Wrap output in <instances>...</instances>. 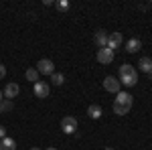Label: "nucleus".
Returning a JSON list of instances; mask_svg holds the SVG:
<instances>
[{"label":"nucleus","instance_id":"obj_1","mask_svg":"<svg viewBox=\"0 0 152 150\" xmlns=\"http://www.w3.org/2000/svg\"><path fill=\"white\" fill-rule=\"evenodd\" d=\"M118 81L126 87H134L138 83V71L134 69L130 63H124L120 65V75H118Z\"/></svg>","mask_w":152,"mask_h":150},{"label":"nucleus","instance_id":"obj_2","mask_svg":"<svg viewBox=\"0 0 152 150\" xmlns=\"http://www.w3.org/2000/svg\"><path fill=\"white\" fill-rule=\"evenodd\" d=\"M37 71H39V75L43 73V75H53L55 73V63L51 61V59H41L39 63H37Z\"/></svg>","mask_w":152,"mask_h":150},{"label":"nucleus","instance_id":"obj_3","mask_svg":"<svg viewBox=\"0 0 152 150\" xmlns=\"http://www.w3.org/2000/svg\"><path fill=\"white\" fill-rule=\"evenodd\" d=\"M61 130H63L65 134H75V132H77V120H75L73 116H65V118L61 120Z\"/></svg>","mask_w":152,"mask_h":150},{"label":"nucleus","instance_id":"obj_4","mask_svg":"<svg viewBox=\"0 0 152 150\" xmlns=\"http://www.w3.org/2000/svg\"><path fill=\"white\" fill-rule=\"evenodd\" d=\"M120 87H122V83L118 81V77H114V75H107L104 79V89L110 93H120Z\"/></svg>","mask_w":152,"mask_h":150},{"label":"nucleus","instance_id":"obj_5","mask_svg":"<svg viewBox=\"0 0 152 150\" xmlns=\"http://www.w3.org/2000/svg\"><path fill=\"white\" fill-rule=\"evenodd\" d=\"M114 51L112 49H107V47H104V49H97V61L102 63V65H110L112 61H114Z\"/></svg>","mask_w":152,"mask_h":150},{"label":"nucleus","instance_id":"obj_6","mask_svg":"<svg viewBox=\"0 0 152 150\" xmlns=\"http://www.w3.org/2000/svg\"><path fill=\"white\" fill-rule=\"evenodd\" d=\"M114 104L116 105H120V108H132V104H134V100H132V95L130 93H126V91H120V93H116V100H114Z\"/></svg>","mask_w":152,"mask_h":150},{"label":"nucleus","instance_id":"obj_7","mask_svg":"<svg viewBox=\"0 0 152 150\" xmlns=\"http://www.w3.org/2000/svg\"><path fill=\"white\" fill-rule=\"evenodd\" d=\"M4 100H14L18 93H20V87H18V83H14V81H10V83H6V87H4Z\"/></svg>","mask_w":152,"mask_h":150},{"label":"nucleus","instance_id":"obj_8","mask_svg":"<svg viewBox=\"0 0 152 150\" xmlns=\"http://www.w3.org/2000/svg\"><path fill=\"white\" fill-rule=\"evenodd\" d=\"M122 43H124L122 33H112V35H107V49H112L114 53H116V49H120Z\"/></svg>","mask_w":152,"mask_h":150},{"label":"nucleus","instance_id":"obj_9","mask_svg":"<svg viewBox=\"0 0 152 150\" xmlns=\"http://www.w3.org/2000/svg\"><path fill=\"white\" fill-rule=\"evenodd\" d=\"M33 91H35L37 97H49V93H51V89H49V83H45V81H37L35 85H33Z\"/></svg>","mask_w":152,"mask_h":150},{"label":"nucleus","instance_id":"obj_10","mask_svg":"<svg viewBox=\"0 0 152 150\" xmlns=\"http://www.w3.org/2000/svg\"><path fill=\"white\" fill-rule=\"evenodd\" d=\"M94 43L99 49H104V47H107V33H105L104 29H99V31H95V35H94Z\"/></svg>","mask_w":152,"mask_h":150},{"label":"nucleus","instance_id":"obj_11","mask_svg":"<svg viewBox=\"0 0 152 150\" xmlns=\"http://www.w3.org/2000/svg\"><path fill=\"white\" fill-rule=\"evenodd\" d=\"M140 49H142L140 39H128V41H126V51H128V53H138Z\"/></svg>","mask_w":152,"mask_h":150},{"label":"nucleus","instance_id":"obj_12","mask_svg":"<svg viewBox=\"0 0 152 150\" xmlns=\"http://www.w3.org/2000/svg\"><path fill=\"white\" fill-rule=\"evenodd\" d=\"M138 65H140L142 73H146V75H150V73H152V59L150 57H142L140 61H138Z\"/></svg>","mask_w":152,"mask_h":150},{"label":"nucleus","instance_id":"obj_13","mask_svg":"<svg viewBox=\"0 0 152 150\" xmlns=\"http://www.w3.org/2000/svg\"><path fill=\"white\" fill-rule=\"evenodd\" d=\"M102 114H104V112H102V108H99L97 104H91L89 108H87V116H89L91 120H99Z\"/></svg>","mask_w":152,"mask_h":150},{"label":"nucleus","instance_id":"obj_14","mask_svg":"<svg viewBox=\"0 0 152 150\" xmlns=\"http://www.w3.org/2000/svg\"><path fill=\"white\" fill-rule=\"evenodd\" d=\"M0 150H16V142H14V138H6L0 140Z\"/></svg>","mask_w":152,"mask_h":150},{"label":"nucleus","instance_id":"obj_15","mask_svg":"<svg viewBox=\"0 0 152 150\" xmlns=\"http://www.w3.org/2000/svg\"><path fill=\"white\" fill-rule=\"evenodd\" d=\"M24 77H26V81H31V83H33V81H39V71H37V67H28V69H26V73H24Z\"/></svg>","mask_w":152,"mask_h":150},{"label":"nucleus","instance_id":"obj_16","mask_svg":"<svg viewBox=\"0 0 152 150\" xmlns=\"http://www.w3.org/2000/svg\"><path fill=\"white\" fill-rule=\"evenodd\" d=\"M63 81H65V75L63 73H53L51 75V83L53 85H63Z\"/></svg>","mask_w":152,"mask_h":150},{"label":"nucleus","instance_id":"obj_17","mask_svg":"<svg viewBox=\"0 0 152 150\" xmlns=\"http://www.w3.org/2000/svg\"><path fill=\"white\" fill-rule=\"evenodd\" d=\"M10 110H12V102L10 100H2V102H0V114L10 112Z\"/></svg>","mask_w":152,"mask_h":150},{"label":"nucleus","instance_id":"obj_18","mask_svg":"<svg viewBox=\"0 0 152 150\" xmlns=\"http://www.w3.org/2000/svg\"><path fill=\"white\" fill-rule=\"evenodd\" d=\"M69 6H71V4L67 2V0H59V2H57V8L61 12H67V10H69Z\"/></svg>","mask_w":152,"mask_h":150},{"label":"nucleus","instance_id":"obj_19","mask_svg":"<svg viewBox=\"0 0 152 150\" xmlns=\"http://www.w3.org/2000/svg\"><path fill=\"white\" fill-rule=\"evenodd\" d=\"M4 138H6V128L0 124V140H4Z\"/></svg>","mask_w":152,"mask_h":150},{"label":"nucleus","instance_id":"obj_20","mask_svg":"<svg viewBox=\"0 0 152 150\" xmlns=\"http://www.w3.org/2000/svg\"><path fill=\"white\" fill-rule=\"evenodd\" d=\"M4 75H6V67L0 63V79H4Z\"/></svg>","mask_w":152,"mask_h":150},{"label":"nucleus","instance_id":"obj_21","mask_svg":"<svg viewBox=\"0 0 152 150\" xmlns=\"http://www.w3.org/2000/svg\"><path fill=\"white\" fill-rule=\"evenodd\" d=\"M45 150H57V148H55V146H49V148H45Z\"/></svg>","mask_w":152,"mask_h":150},{"label":"nucleus","instance_id":"obj_22","mask_svg":"<svg viewBox=\"0 0 152 150\" xmlns=\"http://www.w3.org/2000/svg\"><path fill=\"white\" fill-rule=\"evenodd\" d=\"M2 100H4V93H2V91H0V102H2Z\"/></svg>","mask_w":152,"mask_h":150},{"label":"nucleus","instance_id":"obj_23","mask_svg":"<svg viewBox=\"0 0 152 150\" xmlns=\"http://www.w3.org/2000/svg\"><path fill=\"white\" fill-rule=\"evenodd\" d=\"M104 150H116V148H112V146H107V148H104Z\"/></svg>","mask_w":152,"mask_h":150},{"label":"nucleus","instance_id":"obj_24","mask_svg":"<svg viewBox=\"0 0 152 150\" xmlns=\"http://www.w3.org/2000/svg\"><path fill=\"white\" fill-rule=\"evenodd\" d=\"M31 150H41V148H37V146H33V148H31Z\"/></svg>","mask_w":152,"mask_h":150}]
</instances>
